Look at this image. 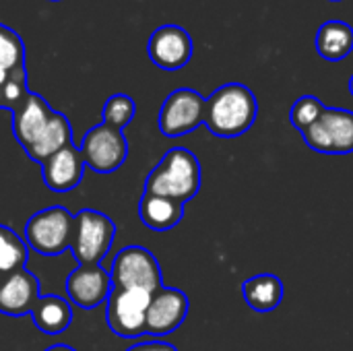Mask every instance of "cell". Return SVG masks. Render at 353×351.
I'll return each instance as SVG.
<instances>
[{"label":"cell","mask_w":353,"mask_h":351,"mask_svg":"<svg viewBox=\"0 0 353 351\" xmlns=\"http://www.w3.org/2000/svg\"><path fill=\"white\" fill-rule=\"evenodd\" d=\"M302 139L316 153H353V112L343 108H325L321 118L302 130Z\"/></svg>","instance_id":"cell-6"},{"label":"cell","mask_w":353,"mask_h":351,"mask_svg":"<svg viewBox=\"0 0 353 351\" xmlns=\"http://www.w3.org/2000/svg\"><path fill=\"white\" fill-rule=\"evenodd\" d=\"M81 155L87 168L97 174H112L122 168L128 155V143L122 130L108 124L93 126L81 143Z\"/></svg>","instance_id":"cell-8"},{"label":"cell","mask_w":353,"mask_h":351,"mask_svg":"<svg viewBox=\"0 0 353 351\" xmlns=\"http://www.w3.org/2000/svg\"><path fill=\"white\" fill-rule=\"evenodd\" d=\"M74 215L64 207L37 211L25 223V244L43 257H58L70 248Z\"/></svg>","instance_id":"cell-4"},{"label":"cell","mask_w":353,"mask_h":351,"mask_svg":"<svg viewBox=\"0 0 353 351\" xmlns=\"http://www.w3.org/2000/svg\"><path fill=\"white\" fill-rule=\"evenodd\" d=\"M259 116L254 93L242 83L215 89L205 103V124L219 139H236L250 130Z\"/></svg>","instance_id":"cell-1"},{"label":"cell","mask_w":353,"mask_h":351,"mask_svg":"<svg viewBox=\"0 0 353 351\" xmlns=\"http://www.w3.org/2000/svg\"><path fill=\"white\" fill-rule=\"evenodd\" d=\"M149 58L163 70H178L192 58V37L178 25L157 27L147 43Z\"/></svg>","instance_id":"cell-10"},{"label":"cell","mask_w":353,"mask_h":351,"mask_svg":"<svg viewBox=\"0 0 353 351\" xmlns=\"http://www.w3.org/2000/svg\"><path fill=\"white\" fill-rule=\"evenodd\" d=\"M83 174H85V161L81 151L72 143L50 155L46 161H41L43 182L54 192L74 190L81 184Z\"/></svg>","instance_id":"cell-13"},{"label":"cell","mask_w":353,"mask_h":351,"mask_svg":"<svg viewBox=\"0 0 353 351\" xmlns=\"http://www.w3.org/2000/svg\"><path fill=\"white\" fill-rule=\"evenodd\" d=\"M188 314V296L182 290L161 285L147 308V335L165 337L174 333Z\"/></svg>","instance_id":"cell-11"},{"label":"cell","mask_w":353,"mask_h":351,"mask_svg":"<svg viewBox=\"0 0 353 351\" xmlns=\"http://www.w3.org/2000/svg\"><path fill=\"white\" fill-rule=\"evenodd\" d=\"M333 2H339V0H333Z\"/></svg>","instance_id":"cell-30"},{"label":"cell","mask_w":353,"mask_h":351,"mask_svg":"<svg viewBox=\"0 0 353 351\" xmlns=\"http://www.w3.org/2000/svg\"><path fill=\"white\" fill-rule=\"evenodd\" d=\"M139 215L141 221L155 232H165L176 228L182 217H184V203L168 199V197H157L143 192L141 203H139Z\"/></svg>","instance_id":"cell-16"},{"label":"cell","mask_w":353,"mask_h":351,"mask_svg":"<svg viewBox=\"0 0 353 351\" xmlns=\"http://www.w3.org/2000/svg\"><path fill=\"white\" fill-rule=\"evenodd\" d=\"M2 277H4V275H0V281H2Z\"/></svg>","instance_id":"cell-29"},{"label":"cell","mask_w":353,"mask_h":351,"mask_svg":"<svg viewBox=\"0 0 353 351\" xmlns=\"http://www.w3.org/2000/svg\"><path fill=\"white\" fill-rule=\"evenodd\" d=\"M201 190V163L186 147L170 149L145 180V192L188 203Z\"/></svg>","instance_id":"cell-2"},{"label":"cell","mask_w":353,"mask_h":351,"mask_svg":"<svg viewBox=\"0 0 353 351\" xmlns=\"http://www.w3.org/2000/svg\"><path fill=\"white\" fill-rule=\"evenodd\" d=\"M126 351H178L172 343H165V341H143V343H137L132 348H128Z\"/></svg>","instance_id":"cell-25"},{"label":"cell","mask_w":353,"mask_h":351,"mask_svg":"<svg viewBox=\"0 0 353 351\" xmlns=\"http://www.w3.org/2000/svg\"><path fill=\"white\" fill-rule=\"evenodd\" d=\"M242 294L246 304L256 312H271L283 300V283L273 273H261L244 281Z\"/></svg>","instance_id":"cell-19"},{"label":"cell","mask_w":353,"mask_h":351,"mask_svg":"<svg viewBox=\"0 0 353 351\" xmlns=\"http://www.w3.org/2000/svg\"><path fill=\"white\" fill-rule=\"evenodd\" d=\"M350 93L353 95V74H352V79H350Z\"/></svg>","instance_id":"cell-27"},{"label":"cell","mask_w":353,"mask_h":351,"mask_svg":"<svg viewBox=\"0 0 353 351\" xmlns=\"http://www.w3.org/2000/svg\"><path fill=\"white\" fill-rule=\"evenodd\" d=\"M25 64V46L17 31L0 23V72Z\"/></svg>","instance_id":"cell-22"},{"label":"cell","mask_w":353,"mask_h":351,"mask_svg":"<svg viewBox=\"0 0 353 351\" xmlns=\"http://www.w3.org/2000/svg\"><path fill=\"white\" fill-rule=\"evenodd\" d=\"M72 143V128L66 116H62L60 112H54L48 126L43 128V132L39 134V139L25 151L33 161H46L50 155H54L56 151L64 149L66 145Z\"/></svg>","instance_id":"cell-20"},{"label":"cell","mask_w":353,"mask_h":351,"mask_svg":"<svg viewBox=\"0 0 353 351\" xmlns=\"http://www.w3.org/2000/svg\"><path fill=\"white\" fill-rule=\"evenodd\" d=\"M0 110H2V97H0Z\"/></svg>","instance_id":"cell-28"},{"label":"cell","mask_w":353,"mask_h":351,"mask_svg":"<svg viewBox=\"0 0 353 351\" xmlns=\"http://www.w3.org/2000/svg\"><path fill=\"white\" fill-rule=\"evenodd\" d=\"M353 50V29L345 21H327L316 31V52L329 60L339 62Z\"/></svg>","instance_id":"cell-18"},{"label":"cell","mask_w":353,"mask_h":351,"mask_svg":"<svg viewBox=\"0 0 353 351\" xmlns=\"http://www.w3.org/2000/svg\"><path fill=\"white\" fill-rule=\"evenodd\" d=\"M54 2H58V0H54Z\"/></svg>","instance_id":"cell-31"},{"label":"cell","mask_w":353,"mask_h":351,"mask_svg":"<svg viewBox=\"0 0 353 351\" xmlns=\"http://www.w3.org/2000/svg\"><path fill=\"white\" fill-rule=\"evenodd\" d=\"M325 103L319 99V97H314V95H302L294 106H292V114H290V120H292V124L302 132V130H306L308 126H312L319 118H321V114L325 112Z\"/></svg>","instance_id":"cell-24"},{"label":"cell","mask_w":353,"mask_h":351,"mask_svg":"<svg viewBox=\"0 0 353 351\" xmlns=\"http://www.w3.org/2000/svg\"><path fill=\"white\" fill-rule=\"evenodd\" d=\"M27 244L6 225H0V275L25 269Z\"/></svg>","instance_id":"cell-21"},{"label":"cell","mask_w":353,"mask_h":351,"mask_svg":"<svg viewBox=\"0 0 353 351\" xmlns=\"http://www.w3.org/2000/svg\"><path fill=\"white\" fill-rule=\"evenodd\" d=\"M112 277L110 271H105L99 265L93 267H77L68 279H66V294L72 304H77L83 310L97 308L99 304H105L112 294Z\"/></svg>","instance_id":"cell-12"},{"label":"cell","mask_w":353,"mask_h":351,"mask_svg":"<svg viewBox=\"0 0 353 351\" xmlns=\"http://www.w3.org/2000/svg\"><path fill=\"white\" fill-rule=\"evenodd\" d=\"M134 114H137L134 99L128 97V95H124V93H116L103 106V124L122 130L126 124L132 122Z\"/></svg>","instance_id":"cell-23"},{"label":"cell","mask_w":353,"mask_h":351,"mask_svg":"<svg viewBox=\"0 0 353 351\" xmlns=\"http://www.w3.org/2000/svg\"><path fill=\"white\" fill-rule=\"evenodd\" d=\"M112 285L120 290H143L155 294L161 285V269L157 259L143 246L122 248L112 263Z\"/></svg>","instance_id":"cell-5"},{"label":"cell","mask_w":353,"mask_h":351,"mask_svg":"<svg viewBox=\"0 0 353 351\" xmlns=\"http://www.w3.org/2000/svg\"><path fill=\"white\" fill-rule=\"evenodd\" d=\"M116 225L114 221L95 211V209H83L74 215V230H72V242L70 250L81 267H93L99 265L114 242Z\"/></svg>","instance_id":"cell-3"},{"label":"cell","mask_w":353,"mask_h":351,"mask_svg":"<svg viewBox=\"0 0 353 351\" xmlns=\"http://www.w3.org/2000/svg\"><path fill=\"white\" fill-rule=\"evenodd\" d=\"M10 114H12V134L19 141V145L27 151L48 126L54 110L48 106V101L41 95L29 91L25 101Z\"/></svg>","instance_id":"cell-15"},{"label":"cell","mask_w":353,"mask_h":351,"mask_svg":"<svg viewBox=\"0 0 353 351\" xmlns=\"http://www.w3.org/2000/svg\"><path fill=\"white\" fill-rule=\"evenodd\" d=\"M46 351H77L72 350L70 345H64V343H58V345H52V348H48Z\"/></svg>","instance_id":"cell-26"},{"label":"cell","mask_w":353,"mask_h":351,"mask_svg":"<svg viewBox=\"0 0 353 351\" xmlns=\"http://www.w3.org/2000/svg\"><path fill=\"white\" fill-rule=\"evenodd\" d=\"M39 300V281L33 273L19 269L0 281V312L8 317L31 314Z\"/></svg>","instance_id":"cell-14"},{"label":"cell","mask_w":353,"mask_h":351,"mask_svg":"<svg viewBox=\"0 0 353 351\" xmlns=\"http://www.w3.org/2000/svg\"><path fill=\"white\" fill-rule=\"evenodd\" d=\"M149 292L114 288L105 302V321L114 335L132 339L147 335V308L151 302Z\"/></svg>","instance_id":"cell-7"},{"label":"cell","mask_w":353,"mask_h":351,"mask_svg":"<svg viewBox=\"0 0 353 351\" xmlns=\"http://www.w3.org/2000/svg\"><path fill=\"white\" fill-rule=\"evenodd\" d=\"M205 103L207 99L194 89L182 87L172 91L159 110V130L170 139L192 132L205 124Z\"/></svg>","instance_id":"cell-9"},{"label":"cell","mask_w":353,"mask_h":351,"mask_svg":"<svg viewBox=\"0 0 353 351\" xmlns=\"http://www.w3.org/2000/svg\"><path fill=\"white\" fill-rule=\"evenodd\" d=\"M31 319L43 335H60L72 323V308L60 296H39L35 308L31 310Z\"/></svg>","instance_id":"cell-17"}]
</instances>
